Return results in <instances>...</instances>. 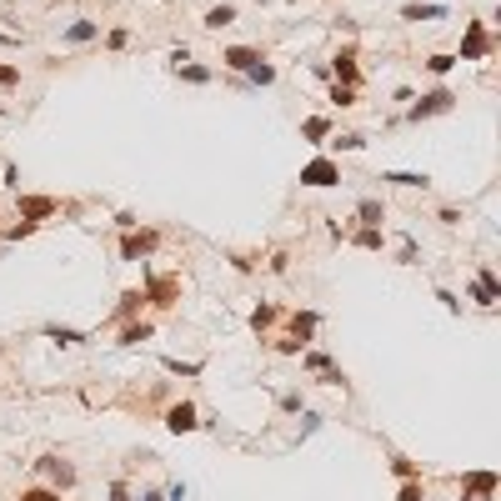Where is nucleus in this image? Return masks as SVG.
<instances>
[{
	"label": "nucleus",
	"instance_id": "1",
	"mask_svg": "<svg viewBox=\"0 0 501 501\" xmlns=\"http://www.w3.org/2000/svg\"><path fill=\"white\" fill-rule=\"evenodd\" d=\"M301 185H316V191H326V185H341V165L316 156L311 165H301Z\"/></svg>",
	"mask_w": 501,
	"mask_h": 501
},
{
	"label": "nucleus",
	"instance_id": "2",
	"mask_svg": "<svg viewBox=\"0 0 501 501\" xmlns=\"http://www.w3.org/2000/svg\"><path fill=\"white\" fill-rule=\"evenodd\" d=\"M451 106H456V95H451L446 86H436L431 95H421V100L411 106V120H426V116H446Z\"/></svg>",
	"mask_w": 501,
	"mask_h": 501
},
{
	"label": "nucleus",
	"instance_id": "3",
	"mask_svg": "<svg viewBox=\"0 0 501 501\" xmlns=\"http://www.w3.org/2000/svg\"><path fill=\"white\" fill-rule=\"evenodd\" d=\"M221 60H226L231 71H241V75H246L250 66H261V51H256V46H226V51H221Z\"/></svg>",
	"mask_w": 501,
	"mask_h": 501
},
{
	"label": "nucleus",
	"instance_id": "4",
	"mask_svg": "<svg viewBox=\"0 0 501 501\" xmlns=\"http://www.w3.org/2000/svg\"><path fill=\"white\" fill-rule=\"evenodd\" d=\"M55 211H60V206H55L51 196H20V216H26L30 226H35V221H46V216H55Z\"/></svg>",
	"mask_w": 501,
	"mask_h": 501
},
{
	"label": "nucleus",
	"instance_id": "5",
	"mask_svg": "<svg viewBox=\"0 0 501 501\" xmlns=\"http://www.w3.org/2000/svg\"><path fill=\"white\" fill-rule=\"evenodd\" d=\"M471 296L482 301V306H496V301H501V286H496V276H491L486 266L476 271V286H471Z\"/></svg>",
	"mask_w": 501,
	"mask_h": 501
},
{
	"label": "nucleus",
	"instance_id": "6",
	"mask_svg": "<svg viewBox=\"0 0 501 501\" xmlns=\"http://www.w3.org/2000/svg\"><path fill=\"white\" fill-rule=\"evenodd\" d=\"M151 246H156V231H140V236H136V231H125V241H120V256H125V261H140Z\"/></svg>",
	"mask_w": 501,
	"mask_h": 501
},
{
	"label": "nucleus",
	"instance_id": "7",
	"mask_svg": "<svg viewBox=\"0 0 501 501\" xmlns=\"http://www.w3.org/2000/svg\"><path fill=\"white\" fill-rule=\"evenodd\" d=\"M331 71L341 75V86H351V91H356V75H361V71H356V51H351V46H346V51H336V60H331Z\"/></svg>",
	"mask_w": 501,
	"mask_h": 501
},
{
	"label": "nucleus",
	"instance_id": "8",
	"mask_svg": "<svg viewBox=\"0 0 501 501\" xmlns=\"http://www.w3.org/2000/svg\"><path fill=\"white\" fill-rule=\"evenodd\" d=\"M476 55H486V26H482V20H471L466 46H462V55H456V60H476Z\"/></svg>",
	"mask_w": 501,
	"mask_h": 501
},
{
	"label": "nucleus",
	"instance_id": "9",
	"mask_svg": "<svg viewBox=\"0 0 501 501\" xmlns=\"http://www.w3.org/2000/svg\"><path fill=\"white\" fill-rule=\"evenodd\" d=\"M381 181H391V185H411V191H416V185H421V191L431 185L426 171H381Z\"/></svg>",
	"mask_w": 501,
	"mask_h": 501
},
{
	"label": "nucleus",
	"instance_id": "10",
	"mask_svg": "<svg viewBox=\"0 0 501 501\" xmlns=\"http://www.w3.org/2000/svg\"><path fill=\"white\" fill-rule=\"evenodd\" d=\"M165 426H171V431H191L196 426V406H171V411H165Z\"/></svg>",
	"mask_w": 501,
	"mask_h": 501
},
{
	"label": "nucleus",
	"instance_id": "11",
	"mask_svg": "<svg viewBox=\"0 0 501 501\" xmlns=\"http://www.w3.org/2000/svg\"><path fill=\"white\" fill-rule=\"evenodd\" d=\"M301 136H306L311 145H326V136H331V120H326V116H311V120H301Z\"/></svg>",
	"mask_w": 501,
	"mask_h": 501
},
{
	"label": "nucleus",
	"instance_id": "12",
	"mask_svg": "<svg viewBox=\"0 0 501 501\" xmlns=\"http://www.w3.org/2000/svg\"><path fill=\"white\" fill-rule=\"evenodd\" d=\"M95 20H71V26H66V40H71V46H80V40H95Z\"/></svg>",
	"mask_w": 501,
	"mask_h": 501
},
{
	"label": "nucleus",
	"instance_id": "13",
	"mask_svg": "<svg viewBox=\"0 0 501 501\" xmlns=\"http://www.w3.org/2000/svg\"><path fill=\"white\" fill-rule=\"evenodd\" d=\"M356 216H361L366 226H381V221H386V206H381V201H371V196H366V201L356 206Z\"/></svg>",
	"mask_w": 501,
	"mask_h": 501
},
{
	"label": "nucleus",
	"instance_id": "14",
	"mask_svg": "<svg viewBox=\"0 0 501 501\" xmlns=\"http://www.w3.org/2000/svg\"><path fill=\"white\" fill-rule=\"evenodd\" d=\"M231 20H236V6H211V10H206V26H211V30L231 26Z\"/></svg>",
	"mask_w": 501,
	"mask_h": 501
},
{
	"label": "nucleus",
	"instance_id": "15",
	"mask_svg": "<svg viewBox=\"0 0 501 501\" xmlns=\"http://www.w3.org/2000/svg\"><path fill=\"white\" fill-rule=\"evenodd\" d=\"M46 471H51V482H55V486H71V482H75V471H71L66 462H55V456H46Z\"/></svg>",
	"mask_w": 501,
	"mask_h": 501
},
{
	"label": "nucleus",
	"instance_id": "16",
	"mask_svg": "<svg viewBox=\"0 0 501 501\" xmlns=\"http://www.w3.org/2000/svg\"><path fill=\"white\" fill-rule=\"evenodd\" d=\"M446 15V6H401V20H436Z\"/></svg>",
	"mask_w": 501,
	"mask_h": 501
},
{
	"label": "nucleus",
	"instance_id": "17",
	"mask_svg": "<svg viewBox=\"0 0 501 501\" xmlns=\"http://www.w3.org/2000/svg\"><path fill=\"white\" fill-rule=\"evenodd\" d=\"M181 71V80H191V86H206V80H211V71L206 66H191V60H185V66H176Z\"/></svg>",
	"mask_w": 501,
	"mask_h": 501
},
{
	"label": "nucleus",
	"instance_id": "18",
	"mask_svg": "<svg viewBox=\"0 0 501 501\" xmlns=\"http://www.w3.org/2000/svg\"><path fill=\"white\" fill-rule=\"evenodd\" d=\"M356 246H366V250H381V226H361V231H356Z\"/></svg>",
	"mask_w": 501,
	"mask_h": 501
},
{
	"label": "nucleus",
	"instance_id": "19",
	"mask_svg": "<svg viewBox=\"0 0 501 501\" xmlns=\"http://www.w3.org/2000/svg\"><path fill=\"white\" fill-rule=\"evenodd\" d=\"M246 75H250V86H271V80H276V66H266V60H261V66H250Z\"/></svg>",
	"mask_w": 501,
	"mask_h": 501
},
{
	"label": "nucleus",
	"instance_id": "20",
	"mask_svg": "<svg viewBox=\"0 0 501 501\" xmlns=\"http://www.w3.org/2000/svg\"><path fill=\"white\" fill-rule=\"evenodd\" d=\"M46 336H51V341H60V346H75V341H86L80 331H66V326H46Z\"/></svg>",
	"mask_w": 501,
	"mask_h": 501
},
{
	"label": "nucleus",
	"instance_id": "21",
	"mask_svg": "<svg viewBox=\"0 0 501 501\" xmlns=\"http://www.w3.org/2000/svg\"><path fill=\"white\" fill-rule=\"evenodd\" d=\"M426 66H431V75H446V71L456 66V55H431V60H426Z\"/></svg>",
	"mask_w": 501,
	"mask_h": 501
},
{
	"label": "nucleus",
	"instance_id": "22",
	"mask_svg": "<svg viewBox=\"0 0 501 501\" xmlns=\"http://www.w3.org/2000/svg\"><path fill=\"white\" fill-rule=\"evenodd\" d=\"M106 46H111V51H125V46H131V30H120V26H116V30L106 35Z\"/></svg>",
	"mask_w": 501,
	"mask_h": 501
},
{
	"label": "nucleus",
	"instance_id": "23",
	"mask_svg": "<svg viewBox=\"0 0 501 501\" xmlns=\"http://www.w3.org/2000/svg\"><path fill=\"white\" fill-rule=\"evenodd\" d=\"M145 336H151V326H125V336H120V341H125V346H136V341H145Z\"/></svg>",
	"mask_w": 501,
	"mask_h": 501
},
{
	"label": "nucleus",
	"instance_id": "24",
	"mask_svg": "<svg viewBox=\"0 0 501 501\" xmlns=\"http://www.w3.org/2000/svg\"><path fill=\"white\" fill-rule=\"evenodd\" d=\"M20 501H60V491H46V486H30Z\"/></svg>",
	"mask_w": 501,
	"mask_h": 501
},
{
	"label": "nucleus",
	"instance_id": "25",
	"mask_svg": "<svg viewBox=\"0 0 501 501\" xmlns=\"http://www.w3.org/2000/svg\"><path fill=\"white\" fill-rule=\"evenodd\" d=\"M331 100H336V106H356V91H351V86H336V91H331Z\"/></svg>",
	"mask_w": 501,
	"mask_h": 501
},
{
	"label": "nucleus",
	"instance_id": "26",
	"mask_svg": "<svg viewBox=\"0 0 501 501\" xmlns=\"http://www.w3.org/2000/svg\"><path fill=\"white\" fill-rule=\"evenodd\" d=\"M331 145H336V151H361V145H366V140H361V136H336V140H331Z\"/></svg>",
	"mask_w": 501,
	"mask_h": 501
},
{
	"label": "nucleus",
	"instance_id": "27",
	"mask_svg": "<svg viewBox=\"0 0 501 501\" xmlns=\"http://www.w3.org/2000/svg\"><path fill=\"white\" fill-rule=\"evenodd\" d=\"M491 486H496V476H486V471H482V476H471V491H482V496H491Z\"/></svg>",
	"mask_w": 501,
	"mask_h": 501
},
{
	"label": "nucleus",
	"instance_id": "28",
	"mask_svg": "<svg viewBox=\"0 0 501 501\" xmlns=\"http://www.w3.org/2000/svg\"><path fill=\"white\" fill-rule=\"evenodd\" d=\"M271 321H276V311H271V306H261L256 316H250V326H256V331H261V326H271Z\"/></svg>",
	"mask_w": 501,
	"mask_h": 501
},
{
	"label": "nucleus",
	"instance_id": "29",
	"mask_svg": "<svg viewBox=\"0 0 501 501\" xmlns=\"http://www.w3.org/2000/svg\"><path fill=\"white\" fill-rule=\"evenodd\" d=\"M306 366H311V371H331V361H326V351H311V356H306Z\"/></svg>",
	"mask_w": 501,
	"mask_h": 501
},
{
	"label": "nucleus",
	"instance_id": "30",
	"mask_svg": "<svg viewBox=\"0 0 501 501\" xmlns=\"http://www.w3.org/2000/svg\"><path fill=\"white\" fill-rule=\"evenodd\" d=\"M15 80H20V71H15V66H0V86H15Z\"/></svg>",
	"mask_w": 501,
	"mask_h": 501
},
{
	"label": "nucleus",
	"instance_id": "31",
	"mask_svg": "<svg viewBox=\"0 0 501 501\" xmlns=\"http://www.w3.org/2000/svg\"><path fill=\"white\" fill-rule=\"evenodd\" d=\"M401 501H421V486H401Z\"/></svg>",
	"mask_w": 501,
	"mask_h": 501
}]
</instances>
